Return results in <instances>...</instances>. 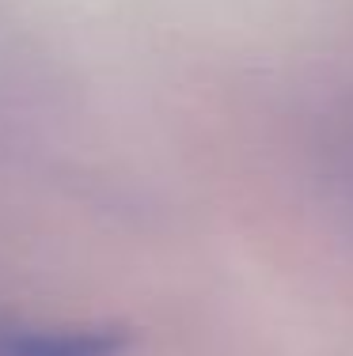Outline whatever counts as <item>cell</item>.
Here are the masks:
<instances>
[{"label":"cell","mask_w":353,"mask_h":356,"mask_svg":"<svg viewBox=\"0 0 353 356\" xmlns=\"http://www.w3.org/2000/svg\"><path fill=\"white\" fill-rule=\"evenodd\" d=\"M118 330H27L0 326V356H118Z\"/></svg>","instance_id":"obj_1"}]
</instances>
